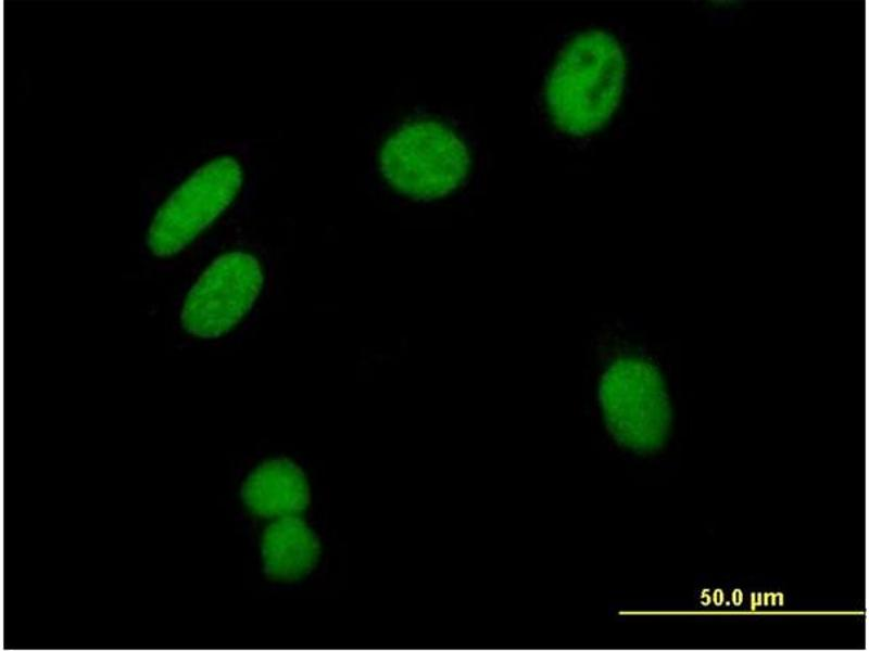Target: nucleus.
Returning a JSON list of instances; mask_svg holds the SVG:
<instances>
[{
	"label": "nucleus",
	"mask_w": 869,
	"mask_h": 651,
	"mask_svg": "<svg viewBox=\"0 0 869 651\" xmlns=\"http://www.w3.org/2000/svg\"><path fill=\"white\" fill-rule=\"evenodd\" d=\"M241 183L242 169L229 156L198 169L154 216L148 235L151 251L159 256L181 251L230 205Z\"/></svg>",
	"instance_id": "20e7f679"
},
{
	"label": "nucleus",
	"mask_w": 869,
	"mask_h": 651,
	"mask_svg": "<svg viewBox=\"0 0 869 651\" xmlns=\"http://www.w3.org/2000/svg\"><path fill=\"white\" fill-rule=\"evenodd\" d=\"M626 77V54L612 34L590 29L576 35L561 50L545 82L553 123L577 137L601 129L620 103Z\"/></svg>",
	"instance_id": "f257e3e1"
},
{
	"label": "nucleus",
	"mask_w": 869,
	"mask_h": 651,
	"mask_svg": "<svg viewBox=\"0 0 869 651\" xmlns=\"http://www.w3.org/2000/svg\"><path fill=\"white\" fill-rule=\"evenodd\" d=\"M471 166L469 150L445 124L411 120L394 130L379 151L385 180L415 200H436L455 191Z\"/></svg>",
	"instance_id": "f03ea898"
},
{
	"label": "nucleus",
	"mask_w": 869,
	"mask_h": 651,
	"mask_svg": "<svg viewBox=\"0 0 869 651\" xmlns=\"http://www.w3.org/2000/svg\"><path fill=\"white\" fill-rule=\"evenodd\" d=\"M241 497L262 518L299 515L307 507L310 492L304 472L291 460L270 459L245 478Z\"/></svg>",
	"instance_id": "423d86ee"
},
{
	"label": "nucleus",
	"mask_w": 869,
	"mask_h": 651,
	"mask_svg": "<svg viewBox=\"0 0 869 651\" xmlns=\"http://www.w3.org/2000/svg\"><path fill=\"white\" fill-rule=\"evenodd\" d=\"M606 426L620 444L646 450L664 439L670 421L665 382L651 362L624 357L612 362L599 383Z\"/></svg>",
	"instance_id": "7ed1b4c3"
},
{
	"label": "nucleus",
	"mask_w": 869,
	"mask_h": 651,
	"mask_svg": "<svg viewBox=\"0 0 869 651\" xmlns=\"http://www.w3.org/2000/svg\"><path fill=\"white\" fill-rule=\"evenodd\" d=\"M263 283L256 257L244 252L221 255L189 291L181 311L184 328L203 339L229 332L250 311Z\"/></svg>",
	"instance_id": "39448f33"
},
{
	"label": "nucleus",
	"mask_w": 869,
	"mask_h": 651,
	"mask_svg": "<svg viewBox=\"0 0 869 651\" xmlns=\"http://www.w3.org/2000/svg\"><path fill=\"white\" fill-rule=\"evenodd\" d=\"M265 574L277 580H297L316 565L320 545L298 515L278 518L264 531L261 544Z\"/></svg>",
	"instance_id": "0eeeda50"
}]
</instances>
